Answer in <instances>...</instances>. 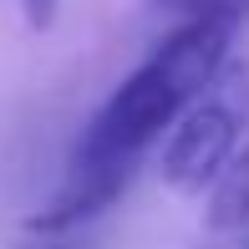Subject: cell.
Returning a JSON list of instances; mask_svg holds the SVG:
<instances>
[{
    "label": "cell",
    "instance_id": "cell-1",
    "mask_svg": "<svg viewBox=\"0 0 249 249\" xmlns=\"http://www.w3.org/2000/svg\"><path fill=\"white\" fill-rule=\"evenodd\" d=\"M244 10L249 0H219L198 16H183L178 31H168L163 46L92 112L71 148L61 188L26 219L31 234H66L127 188L142 153L158 138H168L183 122V112L213 87V76L229 66V46L239 36Z\"/></svg>",
    "mask_w": 249,
    "mask_h": 249
},
{
    "label": "cell",
    "instance_id": "cell-2",
    "mask_svg": "<svg viewBox=\"0 0 249 249\" xmlns=\"http://www.w3.org/2000/svg\"><path fill=\"white\" fill-rule=\"evenodd\" d=\"M244 122H249V66L229 61L213 76V87L183 112V122L168 132L163 158H158V173H163L178 194L213 188L229 173L234 153L244 148L239 142Z\"/></svg>",
    "mask_w": 249,
    "mask_h": 249
},
{
    "label": "cell",
    "instance_id": "cell-3",
    "mask_svg": "<svg viewBox=\"0 0 249 249\" xmlns=\"http://www.w3.org/2000/svg\"><path fill=\"white\" fill-rule=\"evenodd\" d=\"M249 219V138H244V148L234 153V163H229V173L213 183V194H209V224L213 229H239V224Z\"/></svg>",
    "mask_w": 249,
    "mask_h": 249
},
{
    "label": "cell",
    "instance_id": "cell-4",
    "mask_svg": "<svg viewBox=\"0 0 249 249\" xmlns=\"http://www.w3.org/2000/svg\"><path fill=\"white\" fill-rule=\"evenodd\" d=\"M20 5H26V20L31 26H51V16H56V0H20Z\"/></svg>",
    "mask_w": 249,
    "mask_h": 249
},
{
    "label": "cell",
    "instance_id": "cell-5",
    "mask_svg": "<svg viewBox=\"0 0 249 249\" xmlns=\"http://www.w3.org/2000/svg\"><path fill=\"white\" fill-rule=\"evenodd\" d=\"M163 10H178V16H198V10H209V5H219V0H158Z\"/></svg>",
    "mask_w": 249,
    "mask_h": 249
},
{
    "label": "cell",
    "instance_id": "cell-6",
    "mask_svg": "<svg viewBox=\"0 0 249 249\" xmlns=\"http://www.w3.org/2000/svg\"><path fill=\"white\" fill-rule=\"evenodd\" d=\"M51 249H61V244H51Z\"/></svg>",
    "mask_w": 249,
    "mask_h": 249
}]
</instances>
